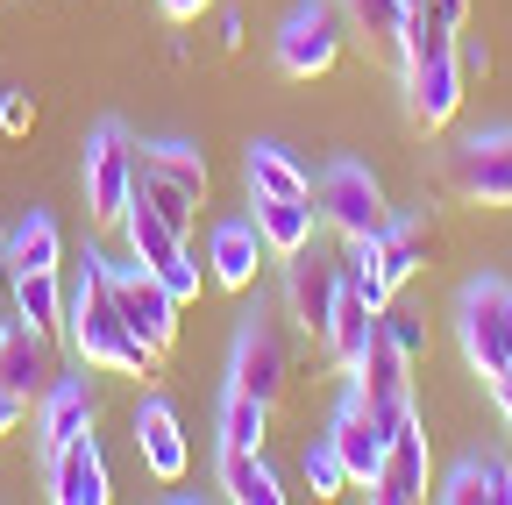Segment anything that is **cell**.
I'll return each mask as SVG.
<instances>
[{
  "mask_svg": "<svg viewBox=\"0 0 512 505\" xmlns=\"http://www.w3.org/2000/svg\"><path fill=\"white\" fill-rule=\"evenodd\" d=\"M15 321L36 335H64V278L57 271H15Z\"/></svg>",
  "mask_w": 512,
  "mask_h": 505,
  "instance_id": "24",
  "label": "cell"
},
{
  "mask_svg": "<svg viewBox=\"0 0 512 505\" xmlns=\"http://www.w3.org/2000/svg\"><path fill=\"white\" fill-rule=\"evenodd\" d=\"M271 434V406L249 399V392H228L221 399V449H264Z\"/></svg>",
  "mask_w": 512,
  "mask_h": 505,
  "instance_id": "30",
  "label": "cell"
},
{
  "mask_svg": "<svg viewBox=\"0 0 512 505\" xmlns=\"http://www.w3.org/2000/svg\"><path fill=\"white\" fill-rule=\"evenodd\" d=\"M157 8H164L171 22H200V15L214 8V0H157Z\"/></svg>",
  "mask_w": 512,
  "mask_h": 505,
  "instance_id": "38",
  "label": "cell"
},
{
  "mask_svg": "<svg viewBox=\"0 0 512 505\" xmlns=\"http://www.w3.org/2000/svg\"><path fill=\"white\" fill-rule=\"evenodd\" d=\"M306 491H313V498H342V491H349V470H342V449H335V441H313V449H306Z\"/></svg>",
  "mask_w": 512,
  "mask_h": 505,
  "instance_id": "32",
  "label": "cell"
},
{
  "mask_svg": "<svg viewBox=\"0 0 512 505\" xmlns=\"http://www.w3.org/2000/svg\"><path fill=\"white\" fill-rule=\"evenodd\" d=\"M114 306H121V321H128V335H136L157 363L171 356V342H178V299L143 271V264H114Z\"/></svg>",
  "mask_w": 512,
  "mask_h": 505,
  "instance_id": "8",
  "label": "cell"
},
{
  "mask_svg": "<svg viewBox=\"0 0 512 505\" xmlns=\"http://www.w3.org/2000/svg\"><path fill=\"white\" fill-rule=\"evenodd\" d=\"M256 235H264V249H271V257L285 264V257H299V249L313 242V228H320V207L313 200H264V193H256Z\"/></svg>",
  "mask_w": 512,
  "mask_h": 505,
  "instance_id": "21",
  "label": "cell"
},
{
  "mask_svg": "<svg viewBox=\"0 0 512 505\" xmlns=\"http://www.w3.org/2000/svg\"><path fill=\"white\" fill-rule=\"evenodd\" d=\"M121 235H128V257H136L178 306H192L200 299V264H192V249H185V228H171L150 200H128V214H121Z\"/></svg>",
  "mask_w": 512,
  "mask_h": 505,
  "instance_id": "3",
  "label": "cell"
},
{
  "mask_svg": "<svg viewBox=\"0 0 512 505\" xmlns=\"http://www.w3.org/2000/svg\"><path fill=\"white\" fill-rule=\"evenodd\" d=\"M0 249H8V271H57L64 264V235L43 207H29L8 235H0Z\"/></svg>",
  "mask_w": 512,
  "mask_h": 505,
  "instance_id": "23",
  "label": "cell"
},
{
  "mask_svg": "<svg viewBox=\"0 0 512 505\" xmlns=\"http://www.w3.org/2000/svg\"><path fill=\"white\" fill-rule=\"evenodd\" d=\"M463 65H456V50L434 57V65H399V93H406V121L420 136H441L448 121L463 114Z\"/></svg>",
  "mask_w": 512,
  "mask_h": 505,
  "instance_id": "10",
  "label": "cell"
},
{
  "mask_svg": "<svg viewBox=\"0 0 512 505\" xmlns=\"http://www.w3.org/2000/svg\"><path fill=\"white\" fill-rule=\"evenodd\" d=\"M456 36H463L456 22H441L427 0H413V8H406V29H399V65H434V57L456 50Z\"/></svg>",
  "mask_w": 512,
  "mask_h": 505,
  "instance_id": "26",
  "label": "cell"
},
{
  "mask_svg": "<svg viewBox=\"0 0 512 505\" xmlns=\"http://www.w3.org/2000/svg\"><path fill=\"white\" fill-rule=\"evenodd\" d=\"M335 292H342V264H328L313 242L299 249V257H285V313L299 321V335H313V342L328 335Z\"/></svg>",
  "mask_w": 512,
  "mask_h": 505,
  "instance_id": "11",
  "label": "cell"
},
{
  "mask_svg": "<svg viewBox=\"0 0 512 505\" xmlns=\"http://www.w3.org/2000/svg\"><path fill=\"white\" fill-rule=\"evenodd\" d=\"M456 65H463V79H491V50H477V43L456 36Z\"/></svg>",
  "mask_w": 512,
  "mask_h": 505,
  "instance_id": "36",
  "label": "cell"
},
{
  "mask_svg": "<svg viewBox=\"0 0 512 505\" xmlns=\"http://www.w3.org/2000/svg\"><path fill=\"white\" fill-rule=\"evenodd\" d=\"M370 335H377V306L342 278V292H335V313H328V335H320V349H328L342 370H356V356L370 349Z\"/></svg>",
  "mask_w": 512,
  "mask_h": 505,
  "instance_id": "22",
  "label": "cell"
},
{
  "mask_svg": "<svg viewBox=\"0 0 512 505\" xmlns=\"http://www.w3.org/2000/svg\"><path fill=\"white\" fill-rule=\"evenodd\" d=\"M320 221H328L342 242H356V235H384L392 228V207H384V185L370 178V164H356V157H342V164H328L320 171Z\"/></svg>",
  "mask_w": 512,
  "mask_h": 505,
  "instance_id": "5",
  "label": "cell"
},
{
  "mask_svg": "<svg viewBox=\"0 0 512 505\" xmlns=\"http://www.w3.org/2000/svg\"><path fill=\"white\" fill-rule=\"evenodd\" d=\"M264 257H271V249H264V235H256L249 214L214 221V235H207V264H214V285H221V292H249Z\"/></svg>",
  "mask_w": 512,
  "mask_h": 505,
  "instance_id": "16",
  "label": "cell"
},
{
  "mask_svg": "<svg viewBox=\"0 0 512 505\" xmlns=\"http://www.w3.org/2000/svg\"><path fill=\"white\" fill-rule=\"evenodd\" d=\"M377 264H384V285L399 292V285L427 264V228H420V221H392V228L377 235Z\"/></svg>",
  "mask_w": 512,
  "mask_h": 505,
  "instance_id": "28",
  "label": "cell"
},
{
  "mask_svg": "<svg viewBox=\"0 0 512 505\" xmlns=\"http://www.w3.org/2000/svg\"><path fill=\"white\" fill-rule=\"evenodd\" d=\"M328 441L342 449L349 491H370V484H377V470H384V427H377V413L363 406V392H356V385H349V399L335 406V427H328Z\"/></svg>",
  "mask_w": 512,
  "mask_h": 505,
  "instance_id": "13",
  "label": "cell"
},
{
  "mask_svg": "<svg viewBox=\"0 0 512 505\" xmlns=\"http://www.w3.org/2000/svg\"><path fill=\"white\" fill-rule=\"evenodd\" d=\"M427 8H434V15H441V22H456V29H463V22H470V0H427Z\"/></svg>",
  "mask_w": 512,
  "mask_h": 505,
  "instance_id": "39",
  "label": "cell"
},
{
  "mask_svg": "<svg viewBox=\"0 0 512 505\" xmlns=\"http://www.w3.org/2000/svg\"><path fill=\"white\" fill-rule=\"evenodd\" d=\"M342 36H349L342 8H328V0H299V8L285 15V29H278V72L285 79H328L342 65Z\"/></svg>",
  "mask_w": 512,
  "mask_h": 505,
  "instance_id": "6",
  "label": "cell"
},
{
  "mask_svg": "<svg viewBox=\"0 0 512 505\" xmlns=\"http://www.w3.org/2000/svg\"><path fill=\"white\" fill-rule=\"evenodd\" d=\"M456 342H463V356H470V370L484 377V385H498V377L512 370V285L505 278L463 285V299H456Z\"/></svg>",
  "mask_w": 512,
  "mask_h": 505,
  "instance_id": "2",
  "label": "cell"
},
{
  "mask_svg": "<svg viewBox=\"0 0 512 505\" xmlns=\"http://www.w3.org/2000/svg\"><path fill=\"white\" fill-rule=\"evenodd\" d=\"M406 8H413V0H342V22H349V36L370 43V50H399Z\"/></svg>",
  "mask_w": 512,
  "mask_h": 505,
  "instance_id": "27",
  "label": "cell"
},
{
  "mask_svg": "<svg viewBox=\"0 0 512 505\" xmlns=\"http://www.w3.org/2000/svg\"><path fill=\"white\" fill-rule=\"evenodd\" d=\"M15 328V271H8V249H0V335Z\"/></svg>",
  "mask_w": 512,
  "mask_h": 505,
  "instance_id": "37",
  "label": "cell"
},
{
  "mask_svg": "<svg viewBox=\"0 0 512 505\" xmlns=\"http://www.w3.org/2000/svg\"><path fill=\"white\" fill-rule=\"evenodd\" d=\"M441 185L470 207H512V129L505 136H470L441 157Z\"/></svg>",
  "mask_w": 512,
  "mask_h": 505,
  "instance_id": "7",
  "label": "cell"
},
{
  "mask_svg": "<svg viewBox=\"0 0 512 505\" xmlns=\"http://www.w3.org/2000/svg\"><path fill=\"white\" fill-rule=\"evenodd\" d=\"M242 178H249V200H313V171L285 150V143H249L242 157Z\"/></svg>",
  "mask_w": 512,
  "mask_h": 505,
  "instance_id": "19",
  "label": "cell"
},
{
  "mask_svg": "<svg viewBox=\"0 0 512 505\" xmlns=\"http://www.w3.org/2000/svg\"><path fill=\"white\" fill-rule=\"evenodd\" d=\"M22 420H29V399H22L15 385H0V441H8V434H15Z\"/></svg>",
  "mask_w": 512,
  "mask_h": 505,
  "instance_id": "35",
  "label": "cell"
},
{
  "mask_svg": "<svg viewBox=\"0 0 512 505\" xmlns=\"http://www.w3.org/2000/svg\"><path fill=\"white\" fill-rule=\"evenodd\" d=\"M79 178H86V214L100 228H121L128 200H136V136H128L121 121H100V129L86 136Z\"/></svg>",
  "mask_w": 512,
  "mask_h": 505,
  "instance_id": "4",
  "label": "cell"
},
{
  "mask_svg": "<svg viewBox=\"0 0 512 505\" xmlns=\"http://www.w3.org/2000/svg\"><path fill=\"white\" fill-rule=\"evenodd\" d=\"M36 434H43V456L64 449V441L93 434V385L86 377H50V392L36 406Z\"/></svg>",
  "mask_w": 512,
  "mask_h": 505,
  "instance_id": "18",
  "label": "cell"
},
{
  "mask_svg": "<svg viewBox=\"0 0 512 505\" xmlns=\"http://www.w3.org/2000/svg\"><path fill=\"white\" fill-rule=\"evenodd\" d=\"M434 498H441V505H512V463H498V456H463L456 470L434 484Z\"/></svg>",
  "mask_w": 512,
  "mask_h": 505,
  "instance_id": "20",
  "label": "cell"
},
{
  "mask_svg": "<svg viewBox=\"0 0 512 505\" xmlns=\"http://www.w3.org/2000/svg\"><path fill=\"white\" fill-rule=\"evenodd\" d=\"M285 385H292V356H285V342H278V328L271 321H242V335H235V363H228V392H249V399H264V406H278L285 399Z\"/></svg>",
  "mask_w": 512,
  "mask_h": 505,
  "instance_id": "9",
  "label": "cell"
},
{
  "mask_svg": "<svg viewBox=\"0 0 512 505\" xmlns=\"http://www.w3.org/2000/svg\"><path fill=\"white\" fill-rule=\"evenodd\" d=\"M64 342L86 370H121V377H157V356L128 335L121 306H114V264L86 249L79 285L64 292Z\"/></svg>",
  "mask_w": 512,
  "mask_h": 505,
  "instance_id": "1",
  "label": "cell"
},
{
  "mask_svg": "<svg viewBox=\"0 0 512 505\" xmlns=\"http://www.w3.org/2000/svg\"><path fill=\"white\" fill-rule=\"evenodd\" d=\"M491 399H498V413H505V427H512V370H505L498 385H491Z\"/></svg>",
  "mask_w": 512,
  "mask_h": 505,
  "instance_id": "40",
  "label": "cell"
},
{
  "mask_svg": "<svg viewBox=\"0 0 512 505\" xmlns=\"http://www.w3.org/2000/svg\"><path fill=\"white\" fill-rule=\"evenodd\" d=\"M370 498H384V505L427 498V427H420V413H406L399 427H384V470H377Z\"/></svg>",
  "mask_w": 512,
  "mask_h": 505,
  "instance_id": "12",
  "label": "cell"
},
{
  "mask_svg": "<svg viewBox=\"0 0 512 505\" xmlns=\"http://www.w3.org/2000/svg\"><path fill=\"white\" fill-rule=\"evenodd\" d=\"M57 377V335H36V328H8L0 335V385H15L22 399H43Z\"/></svg>",
  "mask_w": 512,
  "mask_h": 505,
  "instance_id": "17",
  "label": "cell"
},
{
  "mask_svg": "<svg viewBox=\"0 0 512 505\" xmlns=\"http://www.w3.org/2000/svg\"><path fill=\"white\" fill-rule=\"evenodd\" d=\"M50 463V498L57 505H107L114 484H107V456H100V441L79 434V441H64V449L43 456Z\"/></svg>",
  "mask_w": 512,
  "mask_h": 505,
  "instance_id": "14",
  "label": "cell"
},
{
  "mask_svg": "<svg viewBox=\"0 0 512 505\" xmlns=\"http://www.w3.org/2000/svg\"><path fill=\"white\" fill-rule=\"evenodd\" d=\"M136 449H143V470H150L157 484H178V477H185L192 449H185V427H178L171 399H143V406H136Z\"/></svg>",
  "mask_w": 512,
  "mask_h": 505,
  "instance_id": "15",
  "label": "cell"
},
{
  "mask_svg": "<svg viewBox=\"0 0 512 505\" xmlns=\"http://www.w3.org/2000/svg\"><path fill=\"white\" fill-rule=\"evenodd\" d=\"M377 328L392 335V342H399L413 363L427 356V328H420V313H406V306H377Z\"/></svg>",
  "mask_w": 512,
  "mask_h": 505,
  "instance_id": "33",
  "label": "cell"
},
{
  "mask_svg": "<svg viewBox=\"0 0 512 505\" xmlns=\"http://www.w3.org/2000/svg\"><path fill=\"white\" fill-rule=\"evenodd\" d=\"M221 491H228L235 505H285L271 463L256 456V449H221Z\"/></svg>",
  "mask_w": 512,
  "mask_h": 505,
  "instance_id": "25",
  "label": "cell"
},
{
  "mask_svg": "<svg viewBox=\"0 0 512 505\" xmlns=\"http://www.w3.org/2000/svg\"><path fill=\"white\" fill-rule=\"evenodd\" d=\"M136 200H150L171 228H192V221H200V207H207V200H192L185 185H178V178H164V171H136Z\"/></svg>",
  "mask_w": 512,
  "mask_h": 505,
  "instance_id": "31",
  "label": "cell"
},
{
  "mask_svg": "<svg viewBox=\"0 0 512 505\" xmlns=\"http://www.w3.org/2000/svg\"><path fill=\"white\" fill-rule=\"evenodd\" d=\"M29 121H36L29 86H0V129H8V136H29Z\"/></svg>",
  "mask_w": 512,
  "mask_h": 505,
  "instance_id": "34",
  "label": "cell"
},
{
  "mask_svg": "<svg viewBox=\"0 0 512 505\" xmlns=\"http://www.w3.org/2000/svg\"><path fill=\"white\" fill-rule=\"evenodd\" d=\"M136 171H164V178L185 185L192 200H207V157L185 150V143H136Z\"/></svg>",
  "mask_w": 512,
  "mask_h": 505,
  "instance_id": "29",
  "label": "cell"
}]
</instances>
